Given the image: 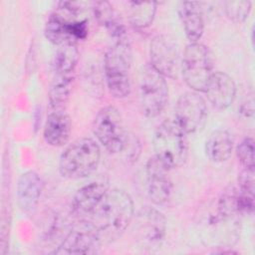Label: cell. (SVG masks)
Here are the masks:
<instances>
[{
  "label": "cell",
  "instance_id": "cell-1",
  "mask_svg": "<svg viewBox=\"0 0 255 255\" xmlns=\"http://www.w3.org/2000/svg\"><path fill=\"white\" fill-rule=\"evenodd\" d=\"M133 212L132 199L127 192L109 188L86 220L95 229L101 244H108L126 231L133 219Z\"/></svg>",
  "mask_w": 255,
  "mask_h": 255
},
{
  "label": "cell",
  "instance_id": "cell-2",
  "mask_svg": "<svg viewBox=\"0 0 255 255\" xmlns=\"http://www.w3.org/2000/svg\"><path fill=\"white\" fill-rule=\"evenodd\" d=\"M187 133L175 121L165 120L153 133L154 156L169 170L184 164L188 156Z\"/></svg>",
  "mask_w": 255,
  "mask_h": 255
},
{
  "label": "cell",
  "instance_id": "cell-3",
  "mask_svg": "<svg viewBox=\"0 0 255 255\" xmlns=\"http://www.w3.org/2000/svg\"><path fill=\"white\" fill-rule=\"evenodd\" d=\"M130 63L129 40L114 42L106 52L104 60L106 81L110 93L115 98L123 99L130 93Z\"/></svg>",
  "mask_w": 255,
  "mask_h": 255
},
{
  "label": "cell",
  "instance_id": "cell-4",
  "mask_svg": "<svg viewBox=\"0 0 255 255\" xmlns=\"http://www.w3.org/2000/svg\"><path fill=\"white\" fill-rule=\"evenodd\" d=\"M101 158V148L92 138L83 137L72 142L61 154L59 170L69 179H80L96 170Z\"/></svg>",
  "mask_w": 255,
  "mask_h": 255
},
{
  "label": "cell",
  "instance_id": "cell-5",
  "mask_svg": "<svg viewBox=\"0 0 255 255\" xmlns=\"http://www.w3.org/2000/svg\"><path fill=\"white\" fill-rule=\"evenodd\" d=\"M180 71L186 85L194 92H202L213 74V62L208 48L199 43H189L183 53Z\"/></svg>",
  "mask_w": 255,
  "mask_h": 255
},
{
  "label": "cell",
  "instance_id": "cell-6",
  "mask_svg": "<svg viewBox=\"0 0 255 255\" xmlns=\"http://www.w3.org/2000/svg\"><path fill=\"white\" fill-rule=\"evenodd\" d=\"M93 129L99 142L112 153L123 151L128 144L123 117L113 106L105 107L98 112Z\"/></svg>",
  "mask_w": 255,
  "mask_h": 255
},
{
  "label": "cell",
  "instance_id": "cell-7",
  "mask_svg": "<svg viewBox=\"0 0 255 255\" xmlns=\"http://www.w3.org/2000/svg\"><path fill=\"white\" fill-rule=\"evenodd\" d=\"M76 17L77 15L57 8L45 24V37L57 47L77 44L78 41L86 39L89 32L88 21L78 20Z\"/></svg>",
  "mask_w": 255,
  "mask_h": 255
},
{
  "label": "cell",
  "instance_id": "cell-8",
  "mask_svg": "<svg viewBox=\"0 0 255 255\" xmlns=\"http://www.w3.org/2000/svg\"><path fill=\"white\" fill-rule=\"evenodd\" d=\"M168 99V88L165 77L146 65L140 76L139 102L141 111L147 118H155L161 114Z\"/></svg>",
  "mask_w": 255,
  "mask_h": 255
},
{
  "label": "cell",
  "instance_id": "cell-9",
  "mask_svg": "<svg viewBox=\"0 0 255 255\" xmlns=\"http://www.w3.org/2000/svg\"><path fill=\"white\" fill-rule=\"evenodd\" d=\"M150 66L165 78H176L180 72V57L175 41L166 35L155 36L149 46Z\"/></svg>",
  "mask_w": 255,
  "mask_h": 255
},
{
  "label": "cell",
  "instance_id": "cell-10",
  "mask_svg": "<svg viewBox=\"0 0 255 255\" xmlns=\"http://www.w3.org/2000/svg\"><path fill=\"white\" fill-rule=\"evenodd\" d=\"M206 117L205 101L196 92H188L179 97L175 107V122L185 133L198 131Z\"/></svg>",
  "mask_w": 255,
  "mask_h": 255
},
{
  "label": "cell",
  "instance_id": "cell-11",
  "mask_svg": "<svg viewBox=\"0 0 255 255\" xmlns=\"http://www.w3.org/2000/svg\"><path fill=\"white\" fill-rule=\"evenodd\" d=\"M101 245L99 237L91 223L86 219H80L69 231L54 253L88 254L95 252Z\"/></svg>",
  "mask_w": 255,
  "mask_h": 255
},
{
  "label": "cell",
  "instance_id": "cell-12",
  "mask_svg": "<svg viewBox=\"0 0 255 255\" xmlns=\"http://www.w3.org/2000/svg\"><path fill=\"white\" fill-rule=\"evenodd\" d=\"M145 172L148 197L156 205L165 204L172 193V182L168 175L169 169L153 155L146 162Z\"/></svg>",
  "mask_w": 255,
  "mask_h": 255
},
{
  "label": "cell",
  "instance_id": "cell-13",
  "mask_svg": "<svg viewBox=\"0 0 255 255\" xmlns=\"http://www.w3.org/2000/svg\"><path fill=\"white\" fill-rule=\"evenodd\" d=\"M138 235L148 248L157 246L163 240L166 231V220L161 212L154 208L146 207L136 216Z\"/></svg>",
  "mask_w": 255,
  "mask_h": 255
},
{
  "label": "cell",
  "instance_id": "cell-14",
  "mask_svg": "<svg viewBox=\"0 0 255 255\" xmlns=\"http://www.w3.org/2000/svg\"><path fill=\"white\" fill-rule=\"evenodd\" d=\"M208 102L218 110L228 109L235 100L236 85L234 80L224 72H213L204 90Z\"/></svg>",
  "mask_w": 255,
  "mask_h": 255
},
{
  "label": "cell",
  "instance_id": "cell-15",
  "mask_svg": "<svg viewBox=\"0 0 255 255\" xmlns=\"http://www.w3.org/2000/svg\"><path fill=\"white\" fill-rule=\"evenodd\" d=\"M43 188L44 182L37 172L29 170L20 175L17 183V200L23 213L31 214L36 210Z\"/></svg>",
  "mask_w": 255,
  "mask_h": 255
},
{
  "label": "cell",
  "instance_id": "cell-16",
  "mask_svg": "<svg viewBox=\"0 0 255 255\" xmlns=\"http://www.w3.org/2000/svg\"><path fill=\"white\" fill-rule=\"evenodd\" d=\"M109 187L100 181L90 182L81 187L73 197L72 210L80 219H86L100 203Z\"/></svg>",
  "mask_w": 255,
  "mask_h": 255
},
{
  "label": "cell",
  "instance_id": "cell-17",
  "mask_svg": "<svg viewBox=\"0 0 255 255\" xmlns=\"http://www.w3.org/2000/svg\"><path fill=\"white\" fill-rule=\"evenodd\" d=\"M93 12L97 21L107 30L114 42L128 40L127 29L122 18L109 2H94Z\"/></svg>",
  "mask_w": 255,
  "mask_h": 255
},
{
  "label": "cell",
  "instance_id": "cell-18",
  "mask_svg": "<svg viewBox=\"0 0 255 255\" xmlns=\"http://www.w3.org/2000/svg\"><path fill=\"white\" fill-rule=\"evenodd\" d=\"M178 15L187 39L190 43L198 42L204 32V19L200 3L182 2L178 8Z\"/></svg>",
  "mask_w": 255,
  "mask_h": 255
},
{
  "label": "cell",
  "instance_id": "cell-19",
  "mask_svg": "<svg viewBox=\"0 0 255 255\" xmlns=\"http://www.w3.org/2000/svg\"><path fill=\"white\" fill-rule=\"evenodd\" d=\"M72 123L64 111L51 112L44 126V138L52 146H63L70 138Z\"/></svg>",
  "mask_w": 255,
  "mask_h": 255
},
{
  "label": "cell",
  "instance_id": "cell-20",
  "mask_svg": "<svg viewBox=\"0 0 255 255\" xmlns=\"http://www.w3.org/2000/svg\"><path fill=\"white\" fill-rule=\"evenodd\" d=\"M233 144L234 140L229 131L225 129L214 130L205 142L206 155L213 162H224L230 157Z\"/></svg>",
  "mask_w": 255,
  "mask_h": 255
},
{
  "label": "cell",
  "instance_id": "cell-21",
  "mask_svg": "<svg viewBox=\"0 0 255 255\" xmlns=\"http://www.w3.org/2000/svg\"><path fill=\"white\" fill-rule=\"evenodd\" d=\"M73 75H55L48 93V102L52 112L64 111L73 88Z\"/></svg>",
  "mask_w": 255,
  "mask_h": 255
},
{
  "label": "cell",
  "instance_id": "cell-22",
  "mask_svg": "<svg viewBox=\"0 0 255 255\" xmlns=\"http://www.w3.org/2000/svg\"><path fill=\"white\" fill-rule=\"evenodd\" d=\"M128 15L130 23L136 29L147 28L153 21L157 3L154 1H129Z\"/></svg>",
  "mask_w": 255,
  "mask_h": 255
},
{
  "label": "cell",
  "instance_id": "cell-23",
  "mask_svg": "<svg viewBox=\"0 0 255 255\" xmlns=\"http://www.w3.org/2000/svg\"><path fill=\"white\" fill-rule=\"evenodd\" d=\"M79 60L77 44L59 46L54 57L55 75H73Z\"/></svg>",
  "mask_w": 255,
  "mask_h": 255
},
{
  "label": "cell",
  "instance_id": "cell-24",
  "mask_svg": "<svg viewBox=\"0 0 255 255\" xmlns=\"http://www.w3.org/2000/svg\"><path fill=\"white\" fill-rule=\"evenodd\" d=\"M224 10L227 17L234 23L244 22L250 11V1H226L224 3Z\"/></svg>",
  "mask_w": 255,
  "mask_h": 255
},
{
  "label": "cell",
  "instance_id": "cell-25",
  "mask_svg": "<svg viewBox=\"0 0 255 255\" xmlns=\"http://www.w3.org/2000/svg\"><path fill=\"white\" fill-rule=\"evenodd\" d=\"M236 153L244 167H254V139L252 137L243 138L236 147Z\"/></svg>",
  "mask_w": 255,
  "mask_h": 255
},
{
  "label": "cell",
  "instance_id": "cell-26",
  "mask_svg": "<svg viewBox=\"0 0 255 255\" xmlns=\"http://www.w3.org/2000/svg\"><path fill=\"white\" fill-rule=\"evenodd\" d=\"M254 167H245L238 176V189L249 195H254Z\"/></svg>",
  "mask_w": 255,
  "mask_h": 255
}]
</instances>
